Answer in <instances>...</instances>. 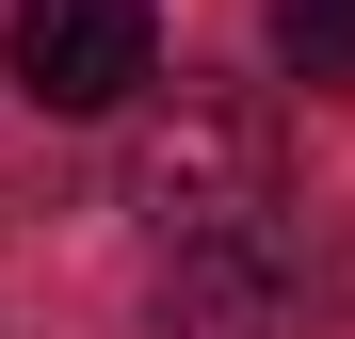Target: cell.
<instances>
[{
  "label": "cell",
  "mask_w": 355,
  "mask_h": 339,
  "mask_svg": "<svg viewBox=\"0 0 355 339\" xmlns=\"http://www.w3.org/2000/svg\"><path fill=\"white\" fill-rule=\"evenodd\" d=\"M275 65L307 97H355V0H275Z\"/></svg>",
  "instance_id": "4"
},
{
  "label": "cell",
  "mask_w": 355,
  "mask_h": 339,
  "mask_svg": "<svg viewBox=\"0 0 355 339\" xmlns=\"http://www.w3.org/2000/svg\"><path fill=\"white\" fill-rule=\"evenodd\" d=\"M275 162H291L275 97H243V81H178L146 130H130V210L162 226V243H194V226H259V210H275Z\"/></svg>",
  "instance_id": "1"
},
{
  "label": "cell",
  "mask_w": 355,
  "mask_h": 339,
  "mask_svg": "<svg viewBox=\"0 0 355 339\" xmlns=\"http://www.w3.org/2000/svg\"><path fill=\"white\" fill-rule=\"evenodd\" d=\"M0 81L33 113H130L162 81V0H17L0 17Z\"/></svg>",
  "instance_id": "2"
},
{
  "label": "cell",
  "mask_w": 355,
  "mask_h": 339,
  "mask_svg": "<svg viewBox=\"0 0 355 339\" xmlns=\"http://www.w3.org/2000/svg\"><path fill=\"white\" fill-rule=\"evenodd\" d=\"M291 291H307V243H291V210H259V226H194V243H162L146 323H162V339H275Z\"/></svg>",
  "instance_id": "3"
}]
</instances>
